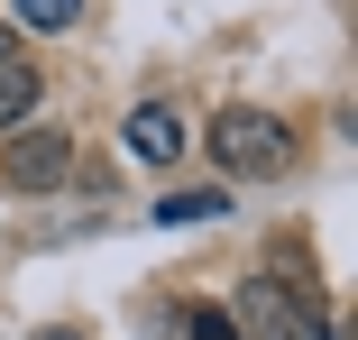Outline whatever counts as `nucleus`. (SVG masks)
<instances>
[{"instance_id":"obj_1","label":"nucleus","mask_w":358,"mask_h":340,"mask_svg":"<svg viewBox=\"0 0 358 340\" xmlns=\"http://www.w3.org/2000/svg\"><path fill=\"white\" fill-rule=\"evenodd\" d=\"M202 148H211V166H221L230 184H266V175L294 166V129H285L275 111H257V101H221L211 129H202Z\"/></svg>"},{"instance_id":"obj_2","label":"nucleus","mask_w":358,"mask_h":340,"mask_svg":"<svg viewBox=\"0 0 358 340\" xmlns=\"http://www.w3.org/2000/svg\"><path fill=\"white\" fill-rule=\"evenodd\" d=\"M230 322H239V340H313V322H322V313H313V295H303V285H285V276H248Z\"/></svg>"},{"instance_id":"obj_3","label":"nucleus","mask_w":358,"mask_h":340,"mask_svg":"<svg viewBox=\"0 0 358 340\" xmlns=\"http://www.w3.org/2000/svg\"><path fill=\"white\" fill-rule=\"evenodd\" d=\"M74 139L64 129H10L0 139V184L10 193H55V184H74Z\"/></svg>"},{"instance_id":"obj_4","label":"nucleus","mask_w":358,"mask_h":340,"mask_svg":"<svg viewBox=\"0 0 358 340\" xmlns=\"http://www.w3.org/2000/svg\"><path fill=\"white\" fill-rule=\"evenodd\" d=\"M120 157L148 166V175H166V166L184 157V111H175V101H138V111L120 120Z\"/></svg>"},{"instance_id":"obj_5","label":"nucleus","mask_w":358,"mask_h":340,"mask_svg":"<svg viewBox=\"0 0 358 340\" xmlns=\"http://www.w3.org/2000/svg\"><path fill=\"white\" fill-rule=\"evenodd\" d=\"M37 92H46V74H37V64H19V55H0V139H10V129H28Z\"/></svg>"},{"instance_id":"obj_6","label":"nucleus","mask_w":358,"mask_h":340,"mask_svg":"<svg viewBox=\"0 0 358 340\" xmlns=\"http://www.w3.org/2000/svg\"><path fill=\"white\" fill-rule=\"evenodd\" d=\"M83 19V0H10V28H28V37H64Z\"/></svg>"},{"instance_id":"obj_7","label":"nucleus","mask_w":358,"mask_h":340,"mask_svg":"<svg viewBox=\"0 0 358 340\" xmlns=\"http://www.w3.org/2000/svg\"><path fill=\"white\" fill-rule=\"evenodd\" d=\"M221 212H230V193H221V184H211V193H166V202H157V221H166V230H193V221H221Z\"/></svg>"},{"instance_id":"obj_8","label":"nucleus","mask_w":358,"mask_h":340,"mask_svg":"<svg viewBox=\"0 0 358 340\" xmlns=\"http://www.w3.org/2000/svg\"><path fill=\"white\" fill-rule=\"evenodd\" d=\"M184 340H239L230 313H184Z\"/></svg>"},{"instance_id":"obj_9","label":"nucleus","mask_w":358,"mask_h":340,"mask_svg":"<svg viewBox=\"0 0 358 340\" xmlns=\"http://www.w3.org/2000/svg\"><path fill=\"white\" fill-rule=\"evenodd\" d=\"M28 340H83V331H64V322H46V331H28Z\"/></svg>"},{"instance_id":"obj_10","label":"nucleus","mask_w":358,"mask_h":340,"mask_svg":"<svg viewBox=\"0 0 358 340\" xmlns=\"http://www.w3.org/2000/svg\"><path fill=\"white\" fill-rule=\"evenodd\" d=\"M313 340H340V322H313Z\"/></svg>"},{"instance_id":"obj_11","label":"nucleus","mask_w":358,"mask_h":340,"mask_svg":"<svg viewBox=\"0 0 358 340\" xmlns=\"http://www.w3.org/2000/svg\"><path fill=\"white\" fill-rule=\"evenodd\" d=\"M0 55H10V19H0Z\"/></svg>"}]
</instances>
